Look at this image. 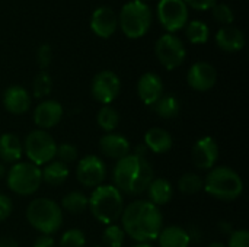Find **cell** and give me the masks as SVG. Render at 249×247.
<instances>
[{
    "label": "cell",
    "instance_id": "7a4b0ae2",
    "mask_svg": "<svg viewBox=\"0 0 249 247\" xmlns=\"http://www.w3.org/2000/svg\"><path fill=\"white\" fill-rule=\"evenodd\" d=\"M155 178V170L147 157L128 154L120 160L112 170L114 186L127 195H142Z\"/></svg>",
    "mask_w": 249,
    "mask_h": 247
},
{
    "label": "cell",
    "instance_id": "9c48e42d",
    "mask_svg": "<svg viewBox=\"0 0 249 247\" xmlns=\"http://www.w3.org/2000/svg\"><path fill=\"white\" fill-rule=\"evenodd\" d=\"M155 54L159 63L168 71H172L182 66L187 58V49L184 42L174 33H163L158 39L155 45Z\"/></svg>",
    "mask_w": 249,
    "mask_h": 247
},
{
    "label": "cell",
    "instance_id": "ac0fdd59",
    "mask_svg": "<svg viewBox=\"0 0 249 247\" xmlns=\"http://www.w3.org/2000/svg\"><path fill=\"white\" fill-rule=\"evenodd\" d=\"M3 106L12 115H23L31 108V95L23 86L12 84L3 93Z\"/></svg>",
    "mask_w": 249,
    "mask_h": 247
},
{
    "label": "cell",
    "instance_id": "8d00e7d4",
    "mask_svg": "<svg viewBox=\"0 0 249 247\" xmlns=\"http://www.w3.org/2000/svg\"><path fill=\"white\" fill-rule=\"evenodd\" d=\"M226 247H249V231L245 229L235 230L229 236V242Z\"/></svg>",
    "mask_w": 249,
    "mask_h": 247
},
{
    "label": "cell",
    "instance_id": "f546056e",
    "mask_svg": "<svg viewBox=\"0 0 249 247\" xmlns=\"http://www.w3.org/2000/svg\"><path fill=\"white\" fill-rule=\"evenodd\" d=\"M203 178L198 173L187 172L178 179V189L185 195H194L203 191Z\"/></svg>",
    "mask_w": 249,
    "mask_h": 247
},
{
    "label": "cell",
    "instance_id": "44dd1931",
    "mask_svg": "<svg viewBox=\"0 0 249 247\" xmlns=\"http://www.w3.org/2000/svg\"><path fill=\"white\" fill-rule=\"evenodd\" d=\"M146 148L155 154H165L168 153L172 146H174V140L172 135L160 127H153L150 130H147V132L144 134V143Z\"/></svg>",
    "mask_w": 249,
    "mask_h": 247
},
{
    "label": "cell",
    "instance_id": "4fadbf2b",
    "mask_svg": "<svg viewBox=\"0 0 249 247\" xmlns=\"http://www.w3.org/2000/svg\"><path fill=\"white\" fill-rule=\"evenodd\" d=\"M219 159V146L213 137L198 138L191 148V162L198 170H212Z\"/></svg>",
    "mask_w": 249,
    "mask_h": 247
},
{
    "label": "cell",
    "instance_id": "836d02e7",
    "mask_svg": "<svg viewBox=\"0 0 249 247\" xmlns=\"http://www.w3.org/2000/svg\"><path fill=\"white\" fill-rule=\"evenodd\" d=\"M212 15L219 23H223L225 26L232 25L235 20V13H233L232 7L225 3H216L212 7Z\"/></svg>",
    "mask_w": 249,
    "mask_h": 247
},
{
    "label": "cell",
    "instance_id": "ab89813d",
    "mask_svg": "<svg viewBox=\"0 0 249 247\" xmlns=\"http://www.w3.org/2000/svg\"><path fill=\"white\" fill-rule=\"evenodd\" d=\"M32 247H57V243H55V240H54V237H53V236H48V234H39V236L35 239V242H34Z\"/></svg>",
    "mask_w": 249,
    "mask_h": 247
},
{
    "label": "cell",
    "instance_id": "cb8c5ba5",
    "mask_svg": "<svg viewBox=\"0 0 249 247\" xmlns=\"http://www.w3.org/2000/svg\"><path fill=\"white\" fill-rule=\"evenodd\" d=\"M156 240L159 247H190L191 245L188 231L179 226L163 227Z\"/></svg>",
    "mask_w": 249,
    "mask_h": 247
},
{
    "label": "cell",
    "instance_id": "9a60e30c",
    "mask_svg": "<svg viewBox=\"0 0 249 247\" xmlns=\"http://www.w3.org/2000/svg\"><path fill=\"white\" fill-rule=\"evenodd\" d=\"M63 105L58 100L47 99L34 109V122L39 130H51L63 119Z\"/></svg>",
    "mask_w": 249,
    "mask_h": 247
},
{
    "label": "cell",
    "instance_id": "74e56055",
    "mask_svg": "<svg viewBox=\"0 0 249 247\" xmlns=\"http://www.w3.org/2000/svg\"><path fill=\"white\" fill-rule=\"evenodd\" d=\"M13 211V202L12 199L4 195V194H0V223H3L4 220H7L10 217Z\"/></svg>",
    "mask_w": 249,
    "mask_h": 247
},
{
    "label": "cell",
    "instance_id": "30bf717a",
    "mask_svg": "<svg viewBox=\"0 0 249 247\" xmlns=\"http://www.w3.org/2000/svg\"><path fill=\"white\" fill-rule=\"evenodd\" d=\"M158 19L168 33H174L188 23V7L184 0H159Z\"/></svg>",
    "mask_w": 249,
    "mask_h": 247
},
{
    "label": "cell",
    "instance_id": "7bdbcfd3",
    "mask_svg": "<svg viewBox=\"0 0 249 247\" xmlns=\"http://www.w3.org/2000/svg\"><path fill=\"white\" fill-rule=\"evenodd\" d=\"M0 247H19V245L12 237H0Z\"/></svg>",
    "mask_w": 249,
    "mask_h": 247
},
{
    "label": "cell",
    "instance_id": "d6a6232c",
    "mask_svg": "<svg viewBox=\"0 0 249 247\" xmlns=\"http://www.w3.org/2000/svg\"><path fill=\"white\" fill-rule=\"evenodd\" d=\"M86 236L80 229H70L63 233L57 247H85Z\"/></svg>",
    "mask_w": 249,
    "mask_h": 247
},
{
    "label": "cell",
    "instance_id": "d6986e66",
    "mask_svg": "<svg viewBox=\"0 0 249 247\" xmlns=\"http://www.w3.org/2000/svg\"><path fill=\"white\" fill-rule=\"evenodd\" d=\"M99 150L105 157L112 160H120L131 154V144L124 135L117 132H108L101 137Z\"/></svg>",
    "mask_w": 249,
    "mask_h": 247
},
{
    "label": "cell",
    "instance_id": "f1b7e54d",
    "mask_svg": "<svg viewBox=\"0 0 249 247\" xmlns=\"http://www.w3.org/2000/svg\"><path fill=\"white\" fill-rule=\"evenodd\" d=\"M185 35L191 44H206L210 38L209 26L201 20H191L185 25Z\"/></svg>",
    "mask_w": 249,
    "mask_h": 247
},
{
    "label": "cell",
    "instance_id": "ee69618b",
    "mask_svg": "<svg viewBox=\"0 0 249 247\" xmlns=\"http://www.w3.org/2000/svg\"><path fill=\"white\" fill-rule=\"evenodd\" d=\"M6 166H4V163L3 162H0V179H3L4 176H6Z\"/></svg>",
    "mask_w": 249,
    "mask_h": 247
},
{
    "label": "cell",
    "instance_id": "5bb4252c",
    "mask_svg": "<svg viewBox=\"0 0 249 247\" xmlns=\"http://www.w3.org/2000/svg\"><path fill=\"white\" fill-rule=\"evenodd\" d=\"M217 82V70L207 61L194 63L187 73V83L196 92H209Z\"/></svg>",
    "mask_w": 249,
    "mask_h": 247
},
{
    "label": "cell",
    "instance_id": "83f0119b",
    "mask_svg": "<svg viewBox=\"0 0 249 247\" xmlns=\"http://www.w3.org/2000/svg\"><path fill=\"white\" fill-rule=\"evenodd\" d=\"M89 197L80 191H71L66 194L61 199V210L70 214H82L88 208Z\"/></svg>",
    "mask_w": 249,
    "mask_h": 247
},
{
    "label": "cell",
    "instance_id": "60d3db41",
    "mask_svg": "<svg viewBox=\"0 0 249 247\" xmlns=\"http://www.w3.org/2000/svg\"><path fill=\"white\" fill-rule=\"evenodd\" d=\"M187 231H188V234H190L191 242L200 243V242H203V240H204V234H203V231H201L198 227L193 226V227H191L190 230H187Z\"/></svg>",
    "mask_w": 249,
    "mask_h": 247
},
{
    "label": "cell",
    "instance_id": "8fae6325",
    "mask_svg": "<svg viewBox=\"0 0 249 247\" xmlns=\"http://www.w3.org/2000/svg\"><path fill=\"white\" fill-rule=\"evenodd\" d=\"M121 92V80L120 77L111 70H102L96 73L92 79L90 93L92 98L104 105H111Z\"/></svg>",
    "mask_w": 249,
    "mask_h": 247
},
{
    "label": "cell",
    "instance_id": "ba28073f",
    "mask_svg": "<svg viewBox=\"0 0 249 247\" xmlns=\"http://www.w3.org/2000/svg\"><path fill=\"white\" fill-rule=\"evenodd\" d=\"M23 153L28 162L41 167L55 157L57 143L54 137L45 130H32L23 140Z\"/></svg>",
    "mask_w": 249,
    "mask_h": 247
},
{
    "label": "cell",
    "instance_id": "7402d4cb",
    "mask_svg": "<svg viewBox=\"0 0 249 247\" xmlns=\"http://www.w3.org/2000/svg\"><path fill=\"white\" fill-rule=\"evenodd\" d=\"M147 192V201L152 202L156 207H163L171 202L174 197V188L171 182L165 178H153L150 185L146 189Z\"/></svg>",
    "mask_w": 249,
    "mask_h": 247
},
{
    "label": "cell",
    "instance_id": "4dcf8cb0",
    "mask_svg": "<svg viewBox=\"0 0 249 247\" xmlns=\"http://www.w3.org/2000/svg\"><path fill=\"white\" fill-rule=\"evenodd\" d=\"M125 240V233L118 224L107 226L102 234V245L104 247H123Z\"/></svg>",
    "mask_w": 249,
    "mask_h": 247
},
{
    "label": "cell",
    "instance_id": "8992f818",
    "mask_svg": "<svg viewBox=\"0 0 249 247\" xmlns=\"http://www.w3.org/2000/svg\"><path fill=\"white\" fill-rule=\"evenodd\" d=\"M153 15L150 7L143 0H131L121 7L118 25L123 33L130 39L144 36L152 26Z\"/></svg>",
    "mask_w": 249,
    "mask_h": 247
},
{
    "label": "cell",
    "instance_id": "7c38bea8",
    "mask_svg": "<svg viewBox=\"0 0 249 247\" xmlns=\"http://www.w3.org/2000/svg\"><path fill=\"white\" fill-rule=\"evenodd\" d=\"M108 169L105 162L95 154L85 156L76 166V178L85 188H98L105 181Z\"/></svg>",
    "mask_w": 249,
    "mask_h": 247
},
{
    "label": "cell",
    "instance_id": "e0dca14e",
    "mask_svg": "<svg viewBox=\"0 0 249 247\" xmlns=\"http://www.w3.org/2000/svg\"><path fill=\"white\" fill-rule=\"evenodd\" d=\"M163 93L165 84L159 74L149 71L140 76L137 82V96L144 105L152 106Z\"/></svg>",
    "mask_w": 249,
    "mask_h": 247
},
{
    "label": "cell",
    "instance_id": "ffe728a7",
    "mask_svg": "<svg viewBox=\"0 0 249 247\" xmlns=\"http://www.w3.org/2000/svg\"><path fill=\"white\" fill-rule=\"evenodd\" d=\"M216 44L225 52H238L245 47V35L236 26H223L216 33Z\"/></svg>",
    "mask_w": 249,
    "mask_h": 247
},
{
    "label": "cell",
    "instance_id": "5b68a950",
    "mask_svg": "<svg viewBox=\"0 0 249 247\" xmlns=\"http://www.w3.org/2000/svg\"><path fill=\"white\" fill-rule=\"evenodd\" d=\"M28 223L41 234H55L63 226L61 207L48 198H35L26 207Z\"/></svg>",
    "mask_w": 249,
    "mask_h": 247
},
{
    "label": "cell",
    "instance_id": "3957f363",
    "mask_svg": "<svg viewBox=\"0 0 249 247\" xmlns=\"http://www.w3.org/2000/svg\"><path fill=\"white\" fill-rule=\"evenodd\" d=\"M88 208L98 223L105 226L115 224L124 211L123 194L114 185H99L92 191Z\"/></svg>",
    "mask_w": 249,
    "mask_h": 247
},
{
    "label": "cell",
    "instance_id": "b9f144b4",
    "mask_svg": "<svg viewBox=\"0 0 249 247\" xmlns=\"http://www.w3.org/2000/svg\"><path fill=\"white\" fill-rule=\"evenodd\" d=\"M219 229H220V231H222L223 234H226V236H231V234L235 231V227H233V224H232L231 221H220V223H219Z\"/></svg>",
    "mask_w": 249,
    "mask_h": 247
},
{
    "label": "cell",
    "instance_id": "f35d334b",
    "mask_svg": "<svg viewBox=\"0 0 249 247\" xmlns=\"http://www.w3.org/2000/svg\"><path fill=\"white\" fill-rule=\"evenodd\" d=\"M187 7H193L196 10H209L212 9L217 0H184Z\"/></svg>",
    "mask_w": 249,
    "mask_h": 247
},
{
    "label": "cell",
    "instance_id": "277c9868",
    "mask_svg": "<svg viewBox=\"0 0 249 247\" xmlns=\"http://www.w3.org/2000/svg\"><path fill=\"white\" fill-rule=\"evenodd\" d=\"M203 189L214 199L222 202H232L244 192V181L238 172L226 166H217L209 170L203 179Z\"/></svg>",
    "mask_w": 249,
    "mask_h": 247
},
{
    "label": "cell",
    "instance_id": "52a82bcc",
    "mask_svg": "<svg viewBox=\"0 0 249 247\" xmlns=\"http://www.w3.org/2000/svg\"><path fill=\"white\" fill-rule=\"evenodd\" d=\"M6 183L7 188L19 197L34 195L42 183L41 167L31 162L13 163L9 172H6Z\"/></svg>",
    "mask_w": 249,
    "mask_h": 247
},
{
    "label": "cell",
    "instance_id": "e575fe53",
    "mask_svg": "<svg viewBox=\"0 0 249 247\" xmlns=\"http://www.w3.org/2000/svg\"><path fill=\"white\" fill-rule=\"evenodd\" d=\"M79 153L76 146L70 144V143H63V144H57V151H55V157H58V162L69 165L73 163L77 159Z\"/></svg>",
    "mask_w": 249,
    "mask_h": 247
},
{
    "label": "cell",
    "instance_id": "7dc6e473",
    "mask_svg": "<svg viewBox=\"0 0 249 247\" xmlns=\"http://www.w3.org/2000/svg\"><path fill=\"white\" fill-rule=\"evenodd\" d=\"M92 247H102V246H92Z\"/></svg>",
    "mask_w": 249,
    "mask_h": 247
},
{
    "label": "cell",
    "instance_id": "6da1fadb",
    "mask_svg": "<svg viewBox=\"0 0 249 247\" xmlns=\"http://www.w3.org/2000/svg\"><path fill=\"white\" fill-rule=\"evenodd\" d=\"M163 227V214L159 207L144 199L133 201L121 214V229L137 243L155 242Z\"/></svg>",
    "mask_w": 249,
    "mask_h": 247
},
{
    "label": "cell",
    "instance_id": "603a6c76",
    "mask_svg": "<svg viewBox=\"0 0 249 247\" xmlns=\"http://www.w3.org/2000/svg\"><path fill=\"white\" fill-rule=\"evenodd\" d=\"M23 154V144L20 138L12 132L0 135V162L18 163Z\"/></svg>",
    "mask_w": 249,
    "mask_h": 247
},
{
    "label": "cell",
    "instance_id": "484cf974",
    "mask_svg": "<svg viewBox=\"0 0 249 247\" xmlns=\"http://www.w3.org/2000/svg\"><path fill=\"white\" fill-rule=\"evenodd\" d=\"M153 112L162 118V119H174L178 116L181 111V102L179 99L172 95V93H163L153 105H152Z\"/></svg>",
    "mask_w": 249,
    "mask_h": 247
},
{
    "label": "cell",
    "instance_id": "2e32d148",
    "mask_svg": "<svg viewBox=\"0 0 249 247\" xmlns=\"http://www.w3.org/2000/svg\"><path fill=\"white\" fill-rule=\"evenodd\" d=\"M117 28H118V16L111 7L101 6L93 10L90 17V29L96 36L107 39L115 33Z\"/></svg>",
    "mask_w": 249,
    "mask_h": 247
},
{
    "label": "cell",
    "instance_id": "d590c367",
    "mask_svg": "<svg viewBox=\"0 0 249 247\" xmlns=\"http://www.w3.org/2000/svg\"><path fill=\"white\" fill-rule=\"evenodd\" d=\"M36 61H38L41 71H47V68L50 67L51 61H53V49L48 44L39 45V48L36 51Z\"/></svg>",
    "mask_w": 249,
    "mask_h": 247
},
{
    "label": "cell",
    "instance_id": "4316f807",
    "mask_svg": "<svg viewBox=\"0 0 249 247\" xmlns=\"http://www.w3.org/2000/svg\"><path fill=\"white\" fill-rule=\"evenodd\" d=\"M96 122L98 127L107 134L114 132V130H117V127L120 125V114L111 105H104L96 114Z\"/></svg>",
    "mask_w": 249,
    "mask_h": 247
},
{
    "label": "cell",
    "instance_id": "f6af8a7d",
    "mask_svg": "<svg viewBox=\"0 0 249 247\" xmlns=\"http://www.w3.org/2000/svg\"><path fill=\"white\" fill-rule=\"evenodd\" d=\"M206 247H226L223 243H220V242H213V243H210L209 246Z\"/></svg>",
    "mask_w": 249,
    "mask_h": 247
},
{
    "label": "cell",
    "instance_id": "d4e9b609",
    "mask_svg": "<svg viewBox=\"0 0 249 247\" xmlns=\"http://www.w3.org/2000/svg\"><path fill=\"white\" fill-rule=\"evenodd\" d=\"M41 175H42V182H45L48 186L57 188L67 181L70 170L67 165L58 160H51L50 163L44 165V169H41Z\"/></svg>",
    "mask_w": 249,
    "mask_h": 247
},
{
    "label": "cell",
    "instance_id": "bcb514c9",
    "mask_svg": "<svg viewBox=\"0 0 249 247\" xmlns=\"http://www.w3.org/2000/svg\"><path fill=\"white\" fill-rule=\"evenodd\" d=\"M133 247H155V246H152L150 243H137V245H134Z\"/></svg>",
    "mask_w": 249,
    "mask_h": 247
},
{
    "label": "cell",
    "instance_id": "1f68e13d",
    "mask_svg": "<svg viewBox=\"0 0 249 247\" xmlns=\"http://www.w3.org/2000/svg\"><path fill=\"white\" fill-rule=\"evenodd\" d=\"M51 89H53L51 76L47 71H39L32 82V95L36 99H42L51 93Z\"/></svg>",
    "mask_w": 249,
    "mask_h": 247
}]
</instances>
